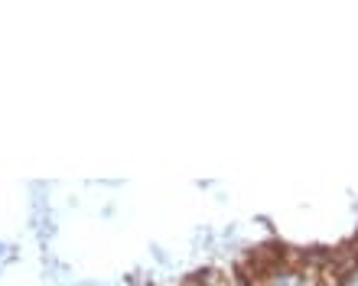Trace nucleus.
Listing matches in <instances>:
<instances>
[{"label":"nucleus","mask_w":358,"mask_h":286,"mask_svg":"<svg viewBox=\"0 0 358 286\" xmlns=\"http://www.w3.org/2000/svg\"><path fill=\"white\" fill-rule=\"evenodd\" d=\"M355 241H358V238H355Z\"/></svg>","instance_id":"obj_2"},{"label":"nucleus","mask_w":358,"mask_h":286,"mask_svg":"<svg viewBox=\"0 0 358 286\" xmlns=\"http://www.w3.org/2000/svg\"><path fill=\"white\" fill-rule=\"evenodd\" d=\"M326 270H332L342 283H349L358 273V241L355 244H342V248L332 250V260L326 264Z\"/></svg>","instance_id":"obj_1"}]
</instances>
